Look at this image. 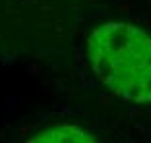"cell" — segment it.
Instances as JSON below:
<instances>
[{"instance_id":"6da1fadb","label":"cell","mask_w":151,"mask_h":143,"mask_svg":"<svg viewBox=\"0 0 151 143\" xmlns=\"http://www.w3.org/2000/svg\"><path fill=\"white\" fill-rule=\"evenodd\" d=\"M95 76L114 95L132 103H151V35L134 23L109 21L87 41Z\"/></svg>"},{"instance_id":"7a4b0ae2","label":"cell","mask_w":151,"mask_h":143,"mask_svg":"<svg viewBox=\"0 0 151 143\" xmlns=\"http://www.w3.org/2000/svg\"><path fill=\"white\" fill-rule=\"evenodd\" d=\"M29 141H52V143H93L95 139L87 132L76 128V126H56L49 130L39 132L37 135L29 137Z\"/></svg>"}]
</instances>
